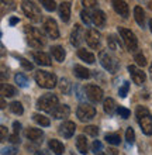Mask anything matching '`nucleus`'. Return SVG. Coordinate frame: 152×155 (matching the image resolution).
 <instances>
[{
	"instance_id": "nucleus-1",
	"label": "nucleus",
	"mask_w": 152,
	"mask_h": 155,
	"mask_svg": "<svg viewBox=\"0 0 152 155\" xmlns=\"http://www.w3.org/2000/svg\"><path fill=\"white\" fill-rule=\"evenodd\" d=\"M137 116V121L140 124L141 130L145 135H151L152 134V116L148 111V109L144 106H138L135 110Z\"/></svg>"
},
{
	"instance_id": "nucleus-2",
	"label": "nucleus",
	"mask_w": 152,
	"mask_h": 155,
	"mask_svg": "<svg viewBox=\"0 0 152 155\" xmlns=\"http://www.w3.org/2000/svg\"><path fill=\"white\" fill-rule=\"evenodd\" d=\"M24 31H25V34H27V42H28L33 48H42V47L45 45L44 34L38 28L31 27V25H25Z\"/></svg>"
},
{
	"instance_id": "nucleus-3",
	"label": "nucleus",
	"mask_w": 152,
	"mask_h": 155,
	"mask_svg": "<svg viewBox=\"0 0 152 155\" xmlns=\"http://www.w3.org/2000/svg\"><path fill=\"white\" fill-rule=\"evenodd\" d=\"M59 106V102H58V97L55 94H51V93H47V94H42L41 97L37 100V107L40 110L45 111V113H51L52 114L55 109Z\"/></svg>"
},
{
	"instance_id": "nucleus-4",
	"label": "nucleus",
	"mask_w": 152,
	"mask_h": 155,
	"mask_svg": "<svg viewBox=\"0 0 152 155\" xmlns=\"http://www.w3.org/2000/svg\"><path fill=\"white\" fill-rule=\"evenodd\" d=\"M34 79L37 82V85L44 87V89H52L58 83L57 76L51 72H47V71H37L34 75Z\"/></svg>"
},
{
	"instance_id": "nucleus-5",
	"label": "nucleus",
	"mask_w": 152,
	"mask_h": 155,
	"mask_svg": "<svg viewBox=\"0 0 152 155\" xmlns=\"http://www.w3.org/2000/svg\"><path fill=\"white\" fill-rule=\"evenodd\" d=\"M118 33L123 38V42L124 45L127 47V49L130 52H134L138 49V40H137L135 34L132 33L131 30L128 28H124V27H118Z\"/></svg>"
},
{
	"instance_id": "nucleus-6",
	"label": "nucleus",
	"mask_w": 152,
	"mask_h": 155,
	"mask_svg": "<svg viewBox=\"0 0 152 155\" xmlns=\"http://www.w3.org/2000/svg\"><path fill=\"white\" fill-rule=\"evenodd\" d=\"M99 58H100V64H102V66L106 71H108L110 74H115V72L118 71V68H120L118 61H117L111 54H108V51H102L100 55H99Z\"/></svg>"
},
{
	"instance_id": "nucleus-7",
	"label": "nucleus",
	"mask_w": 152,
	"mask_h": 155,
	"mask_svg": "<svg viewBox=\"0 0 152 155\" xmlns=\"http://www.w3.org/2000/svg\"><path fill=\"white\" fill-rule=\"evenodd\" d=\"M21 7H23L24 14L28 17L31 21H34V23L41 21L42 14H41L40 8H38V6L35 3H33V2H23V3H21Z\"/></svg>"
},
{
	"instance_id": "nucleus-8",
	"label": "nucleus",
	"mask_w": 152,
	"mask_h": 155,
	"mask_svg": "<svg viewBox=\"0 0 152 155\" xmlns=\"http://www.w3.org/2000/svg\"><path fill=\"white\" fill-rule=\"evenodd\" d=\"M76 116H78L79 120L83 123L90 121L92 118L96 116V109H95V106H92V104L82 103V104L78 107V110H76Z\"/></svg>"
},
{
	"instance_id": "nucleus-9",
	"label": "nucleus",
	"mask_w": 152,
	"mask_h": 155,
	"mask_svg": "<svg viewBox=\"0 0 152 155\" xmlns=\"http://www.w3.org/2000/svg\"><path fill=\"white\" fill-rule=\"evenodd\" d=\"M85 93L92 103H99L103 100V90L97 85H87L85 89Z\"/></svg>"
},
{
	"instance_id": "nucleus-10",
	"label": "nucleus",
	"mask_w": 152,
	"mask_h": 155,
	"mask_svg": "<svg viewBox=\"0 0 152 155\" xmlns=\"http://www.w3.org/2000/svg\"><path fill=\"white\" fill-rule=\"evenodd\" d=\"M86 40V34L83 31L82 25L80 24H75V28L72 30V34H70V42L73 47H80L83 41Z\"/></svg>"
},
{
	"instance_id": "nucleus-11",
	"label": "nucleus",
	"mask_w": 152,
	"mask_h": 155,
	"mask_svg": "<svg viewBox=\"0 0 152 155\" xmlns=\"http://www.w3.org/2000/svg\"><path fill=\"white\" fill-rule=\"evenodd\" d=\"M44 31L47 33V35L52 40H57L59 38V28H58V24L57 21L53 18H47L44 21Z\"/></svg>"
},
{
	"instance_id": "nucleus-12",
	"label": "nucleus",
	"mask_w": 152,
	"mask_h": 155,
	"mask_svg": "<svg viewBox=\"0 0 152 155\" xmlns=\"http://www.w3.org/2000/svg\"><path fill=\"white\" fill-rule=\"evenodd\" d=\"M128 72L131 75V79L135 85H142L147 81V76H145V72H142V69H140L138 66L135 65H130L128 66Z\"/></svg>"
},
{
	"instance_id": "nucleus-13",
	"label": "nucleus",
	"mask_w": 152,
	"mask_h": 155,
	"mask_svg": "<svg viewBox=\"0 0 152 155\" xmlns=\"http://www.w3.org/2000/svg\"><path fill=\"white\" fill-rule=\"evenodd\" d=\"M86 42L93 49H97L100 47V33L96 28H89L86 33Z\"/></svg>"
},
{
	"instance_id": "nucleus-14",
	"label": "nucleus",
	"mask_w": 152,
	"mask_h": 155,
	"mask_svg": "<svg viewBox=\"0 0 152 155\" xmlns=\"http://www.w3.org/2000/svg\"><path fill=\"white\" fill-rule=\"evenodd\" d=\"M59 134L63 137V138H70V137H73L75 131H76V126H75L73 121H63L59 126Z\"/></svg>"
},
{
	"instance_id": "nucleus-15",
	"label": "nucleus",
	"mask_w": 152,
	"mask_h": 155,
	"mask_svg": "<svg viewBox=\"0 0 152 155\" xmlns=\"http://www.w3.org/2000/svg\"><path fill=\"white\" fill-rule=\"evenodd\" d=\"M25 135H27V138L30 141H33L35 144H40L44 141V131L40 130V128H33V127H30L25 130Z\"/></svg>"
},
{
	"instance_id": "nucleus-16",
	"label": "nucleus",
	"mask_w": 152,
	"mask_h": 155,
	"mask_svg": "<svg viewBox=\"0 0 152 155\" xmlns=\"http://www.w3.org/2000/svg\"><path fill=\"white\" fill-rule=\"evenodd\" d=\"M33 57H34V61L37 62L38 65H42V66H51L52 65L51 57L48 55V54L42 52V51H37V52H34Z\"/></svg>"
},
{
	"instance_id": "nucleus-17",
	"label": "nucleus",
	"mask_w": 152,
	"mask_h": 155,
	"mask_svg": "<svg viewBox=\"0 0 152 155\" xmlns=\"http://www.w3.org/2000/svg\"><path fill=\"white\" fill-rule=\"evenodd\" d=\"M70 7H72V3L70 2H62L61 4H59V7H58V10H59V16H61V20L63 21V23H68L70 18Z\"/></svg>"
},
{
	"instance_id": "nucleus-18",
	"label": "nucleus",
	"mask_w": 152,
	"mask_h": 155,
	"mask_svg": "<svg viewBox=\"0 0 152 155\" xmlns=\"http://www.w3.org/2000/svg\"><path fill=\"white\" fill-rule=\"evenodd\" d=\"M113 7H114L115 13H117V14H120L123 18H127V17H128L130 10H128V4L125 3V2H118V0H114V2H113Z\"/></svg>"
},
{
	"instance_id": "nucleus-19",
	"label": "nucleus",
	"mask_w": 152,
	"mask_h": 155,
	"mask_svg": "<svg viewBox=\"0 0 152 155\" xmlns=\"http://www.w3.org/2000/svg\"><path fill=\"white\" fill-rule=\"evenodd\" d=\"M70 114V107L68 104H59V106L55 109V111L52 113L53 118L57 120H61V118H66Z\"/></svg>"
},
{
	"instance_id": "nucleus-20",
	"label": "nucleus",
	"mask_w": 152,
	"mask_h": 155,
	"mask_svg": "<svg viewBox=\"0 0 152 155\" xmlns=\"http://www.w3.org/2000/svg\"><path fill=\"white\" fill-rule=\"evenodd\" d=\"M92 21L95 23L96 27H104L106 25V14L102 10H95L92 14Z\"/></svg>"
},
{
	"instance_id": "nucleus-21",
	"label": "nucleus",
	"mask_w": 152,
	"mask_h": 155,
	"mask_svg": "<svg viewBox=\"0 0 152 155\" xmlns=\"http://www.w3.org/2000/svg\"><path fill=\"white\" fill-rule=\"evenodd\" d=\"M76 148L82 155H86L89 152V144L85 135H78L76 137Z\"/></svg>"
},
{
	"instance_id": "nucleus-22",
	"label": "nucleus",
	"mask_w": 152,
	"mask_h": 155,
	"mask_svg": "<svg viewBox=\"0 0 152 155\" xmlns=\"http://www.w3.org/2000/svg\"><path fill=\"white\" fill-rule=\"evenodd\" d=\"M48 147L55 155H62L65 152V147H63V144L59 140H50L48 141Z\"/></svg>"
},
{
	"instance_id": "nucleus-23",
	"label": "nucleus",
	"mask_w": 152,
	"mask_h": 155,
	"mask_svg": "<svg viewBox=\"0 0 152 155\" xmlns=\"http://www.w3.org/2000/svg\"><path fill=\"white\" fill-rule=\"evenodd\" d=\"M51 54H52V57L55 58V61L58 62H63V59H65V49H63V47H61V45H53L52 48H51Z\"/></svg>"
},
{
	"instance_id": "nucleus-24",
	"label": "nucleus",
	"mask_w": 152,
	"mask_h": 155,
	"mask_svg": "<svg viewBox=\"0 0 152 155\" xmlns=\"http://www.w3.org/2000/svg\"><path fill=\"white\" fill-rule=\"evenodd\" d=\"M134 17H135L137 24L144 28L145 27V12L142 10L141 6H135V7H134Z\"/></svg>"
},
{
	"instance_id": "nucleus-25",
	"label": "nucleus",
	"mask_w": 152,
	"mask_h": 155,
	"mask_svg": "<svg viewBox=\"0 0 152 155\" xmlns=\"http://www.w3.org/2000/svg\"><path fill=\"white\" fill-rule=\"evenodd\" d=\"M78 57L82 59V61L87 62V64H93V62L96 61V58L95 55L92 52H89V51H86V49H83V48H79L78 49Z\"/></svg>"
},
{
	"instance_id": "nucleus-26",
	"label": "nucleus",
	"mask_w": 152,
	"mask_h": 155,
	"mask_svg": "<svg viewBox=\"0 0 152 155\" xmlns=\"http://www.w3.org/2000/svg\"><path fill=\"white\" fill-rule=\"evenodd\" d=\"M103 109H104V111H106L108 116H113L115 111V102L111 97L104 99V102H103Z\"/></svg>"
},
{
	"instance_id": "nucleus-27",
	"label": "nucleus",
	"mask_w": 152,
	"mask_h": 155,
	"mask_svg": "<svg viewBox=\"0 0 152 155\" xmlns=\"http://www.w3.org/2000/svg\"><path fill=\"white\" fill-rule=\"evenodd\" d=\"M73 74L76 75L79 79H87V78L90 76V71L86 69V68H85V66H82V65H75Z\"/></svg>"
},
{
	"instance_id": "nucleus-28",
	"label": "nucleus",
	"mask_w": 152,
	"mask_h": 155,
	"mask_svg": "<svg viewBox=\"0 0 152 155\" xmlns=\"http://www.w3.org/2000/svg\"><path fill=\"white\" fill-rule=\"evenodd\" d=\"M2 94H3V97H13L17 94V89L14 86L4 83V85H2Z\"/></svg>"
},
{
	"instance_id": "nucleus-29",
	"label": "nucleus",
	"mask_w": 152,
	"mask_h": 155,
	"mask_svg": "<svg viewBox=\"0 0 152 155\" xmlns=\"http://www.w3.org/2000/svg\"><path fill=\"white\" fill-rule=\"evenodd\" d=\"M70 89H72V83L69 82V79L62 78L61 81H59V90H61L63 94H69Z\"/></svg>"
},
{
	"instance_id": "nucleus-30",
	"label": "nucleus",
	"mask_w": 152,
	"mask_h": 155,
	"mask_svg": "<svg viewBox=\"0 0 152 155\" xmlns=\"http://www.w3.org/2000/svg\"><path fill=\"white\" fill-rule=\"evenodd\" d=\"M33 118H34V121L37 123V124H40L41 127H48L51 124L50 118L45 117L44 114H40V113H35V114L33 116Z\"/></svg>"
},
{
	"instance_id": "nucleus-31",
	"label": "nucleus",
	"mask_w": 152,
	"mask_h": 155,
	"mask_svg": "<svg viewBox=\"0 0 152 155\" xmlns=\"http://www.w3.org/2000/svg\"><path fill=\"white\" fill-rule=\"evenodd\" d=\"M10 110H11V113H14V114H17V116H21L23 113H24L23 104H21L20 102H11L10 103Z\"/></svg>"
},
{
	"instance_id": "nucleus-32",
	"label": "nucleus",
	"mask_w": 152,
	"mask_h": 155,
	"mask_svg": "<svg viewBox=\"0 0 152 155\" xmlns=\"http://www.w3.org/2000/svg\"><path fill=\"white\" fill-rule=\"evenodd\" d=\"M14 81H16V83L20 86V87H27V86H28V79L23 74H17L16 76H14Z\"/></svg>"
},
{
	"instance_id": "nucleus-33",
	"label": "nucleus",
	"mask_w": 152,
	"mask_h": 155,
	"mask_svg": "<svg viewBox=\"0 0 152 155\" xmlns=\"http://www.w3.org/2000/svg\"><path fill=\"white\" fill-rule=\"evenodd\" d=\"M104 140H106L108 144H111V145H118V144L121 143V138H120L118 134H107L106 137H104Z\"/></svg>"
},
{
	"instance_id": "nucleus-34",
	"label": "nucleus",
	"mask_w": 152,
	"mask_h": 155,
	"mask_svg": "<svg viewBox=\"0 0 152 155\" xmlns=\"http://www.w3.org/2000/svg\"><path fill=\"white\" fill-rule=\"evenodd\" d=\"M41 4H42V7L45 8V10H48V12H53L57 8V3L53 0H41Z\"/></svg>"
},
{
	"instance_id": "nucleus-35",
	"label": "nucleus",
	"mask_w": 152,
	"mask_h": 155,
	"mask_svg": "<svg viewBox=\"0 0 152 155\" xmlns=\"http://www.w3.org/2000/svg\"><path fill=\"white\" fill-rule=\"evenodd\" d=\"M125 140L128 144H134V141H135V133L132 130V127H128L125 131Z\"/></svg>"
},
{
	"instance_id": "nucleus-36",
	"label": "nucleus",
	"mask_w": 152,
	"mask_h": 155,
	"mask_svg": "<svg viewBox=\"0 0 152 155\" xmlns=\"http://www.w3.org/2000/svg\"><path fill=\"white\" fill-rule=\"evenodd\" d=\"M134 59H135V62H137V65L138 66H142V68H144V66L147 65V61H145V57L142 55V52H137L135 57H134Z\"/></svg>"
},
{
	"instance_id": "nucleus-37",
	"label": "nucleus",
	"mask_w": 152,
	"mask_h": 155,
	"mask_svg": "<svg viewBox=\"0 0 152 155\" xmlns=\"http://www.w3.org/2000/svg\"><path fill=\"white\" fill-rule=\"evenodd\" d=\"M85 133L89 135H92V137H97V134H99V128H97V126H87L86 128H85Z\"/></svg>"
},
{
	"instance_id": "nucleus-38",
	"label": "nucleus",
	"mask_w": 152,
	"mask_h": 155,
	"mask_svg": "<svg viewBox=\"0 0 152 155\" xmlns=\"http://www.w3.org/2000/svg\"><path fill=\"white\" fill-rule=\"evenodd\" d=\"M128 90H130V83L128 82H124L123 83V86L120 87V90H118V94H120V97H125L127 96V93H128Z\"/></svg>"
},
{
	"instance_id": "nucleus-39",
	"label": "nucleus",
	"mask_w": 152,
	"mask_h": 155,
	"mask_svg": "<svg viewBox=\"0 0 152 155\" xmlns=\"http://www.w3.org/2000/svg\"><path fill=\"white\" fill-rule=\"evenodd\" d=\"M107 44H108V48H110L111 51H115V49L118 48V45H117V42H115L114 35H108V38H107Z\"/></svg>"
},
{
	"instance_id": "nucleus-40",
	"label": "nucleus",
	"mask_w": 152,
	"mask_h": 155,
	"mask_svg": "<svg viewBox=\"0 0 152 155\" xmlns=\"http://www.w3.org/2000/svg\"><path fill=\"white\" fill-rule=\"evenodd\" d=\"M18 61H20L21 66H23L24 69H27V71H33L34 69V65L30 61H27L25 58H18Z\"/></svg>"
},
{
	"instance_id": "nucleus-41",
	"label": "nucleus",
	"mask_w": 152,
	"mask_h": 155,
	"mask_svg": "<svg viewBox=\"0 0 152 155\" xmlns=\"http://www.w3.org/2000/svg\"><path fill=\"white\" fill-rule=\"evenodd\" d=\"M80 18H82V21L85 23L86 25H90V23H92V17H90V14L86 12V10H83L82 13H80Z\"/></svg>"
},
{
	"instance_id": "nucleus-42",
	"label": "nucleus",
	"mask_w": 152,
	"mask_h": 155,
	"mask_svg": "<svg viewBox=\"0 0 152 155\" xmlns=\"http://www.w3.org/2000/svg\"><path fill=\"white\" fill-rule=\"evenodd\" d=\"M102 150H103V144L100 143L99 140H96L95 143L92 144V151L97 155V154H100V151H102Z\"/></svg>"
},
{
	"instance_id": "nucleus-43",
	"label": "nucleus",
	"mask_w": 152,
	"mask_h": 155,
	"mask_svg": "<svg viewBox=\"0 0 152 155\" xmlns=\"http://www.w3.org/2000/svg\"><path fill=\"white\" fill-rule=\"evenodd\" d=\"M117 113H118V116L121 118H128L130 114H131V111L128 110V109H125V107H118V109H117Z\"/></svg>"
},
{
	"instance_id": "nucleus-44",
	"label": "nucleus",
	"mask_w": 152,
	"mask_h": 155,
	"mask_svg": "<svg viewBox=\"0 0 152 155\" xmlns=\"http://www.w3.org/2000/svg\"><path fill=\"white\" fill-rule=\"evenodd\" d=\"M2 155H17V148L16 147L3 148V152H2Z\"/></svg>"
},
{
	"instance_id": "nucleus-45",
	"label": "nucleus",
	"mask_w": 152,
	"mask_h": 155,
	"mask_svg": "<svg viewBox=\"0 0 152 155\" xmlns=\"http://www.w3.org/2000/svg\"><path fill=\"white\" fill-rule=\"evenodd\" d=\"M8 141L14 145V144H20V135L16 134V133H13L11 135H8Z\"/></svg>"
},
{
	"instance_id": "nucleus-46",
	"label": "nucleus",
	"mask_w": 152,
	"mask_h": 155,
	"mask_svg": "<svg viewBox=\"0 0 152 155\" xmlns=\"http://www.w3.org/2000/svg\"><path fill=\"white\" fill-rule=\"evenodd\" d=\"M82 4H83V6H85L86 8H90V7H96V6H97L99 3H97L96 0H83Z\"/></svg>"
},
{
	"instance_id": "nucleus-47",
	"label": "nucleus",
	"mask_w": 152,
	"mask_h": 155,
	"mask_svg": "<svg viewBox=\"0 0 152 155\" xmlns=\"http://www.w3.org/2000/svg\"><path fill=\"white\" fill-rule=\"evenodd\" d=\"M0 140L2 141L7 140V127H4V126L0 127Z\"/></svg>"
},
{
	"instance_id": "nucleus-48",
	"label": "nucleus",
	"mask_w": 152,
	"mask_h": 155,
	"mask_svg": "<svg viewBox=\"0 0 152 155\" xmlns=\"http://www.w3.org/2000/svg\"><path fill=\"white\" fill-rule=\"evenodd\" d=\"M13 128H14V133H16V134H18V133H20V130H21V124L18 121H14V123H13Z\"/></svg>"
},
{
	"instance_id": "nucleus-49",
	"label": "nucleus",
	"mask_w": 152,
	"mask_h": 155,
	"mask_svg": "<svg viewBox=\"0 0 152 155\" xmlns=\"http://www.w3.org/2000/svg\"><path fill=\"white\" fill-rule=\"evenodd\" d=\"M34 155H51V154L48 151H45V150H38V151L35 152Z\"/></svg>"
},
{
	"instance_id": "nucleus-50",
	"label": "nucleus",
	"mask_w": 152,
	"mask_h": 155,
	"mask_svg": "<svg viewBox=\"0 0 152 155\" xmlns=\"http://www.w3.org/2000/svg\"><path fill=\"white\" fill-rule=\"evenodd\" d=\"M17 23H18V18H17V17H11V18H10V25H16Z\"/></svg>"
},
{
	"instance_id": "nucleus-51",
	"label": "nucleus",
	"mask_w": 152,
	"mask_h": 155,
	"mask_svg": "<svg viewBox=\"0 0 152 155\" xmlns=\"http://www.w3.org/2000/svg\"><path fill=\"white\" fill-rule=\"evenodd\" d=\"M4 107H6V103H4V100L2 99V109H4Z\"/></svg>"
},
{
	"instance_id": "nucleus-52",
	"label": "nucleus",
	"mask_w": 152,
	"mask_h": 155,
	"mask_svg": "<svg viewBox=\"0 0 152 155\" xmlns=\"http://www.w3.org/2000/svg\"><path fill=\"white\" fill-rule=\"evenodd\" d=\"M149 28H151V31H152V18L149 20Z\"/></svg>"
},
{
	"instance_id": "nucleus-53",
	"label": "nucleus",
	"mask_w": 152,
	"mask_h": 155,
	"mask_svg": "<svg viewBox=\"0 0 152 155\" xmlns=\"http://www.w3.org/2000/svg\"><path fill=\"white\" fill-rule=\"evenodd\" d=\"M149 72H151V75H152V65H151V68H149Z\"/></svg>"
},
{
	"instance_id": "nucleus-54",
	"label": "nucleus",
	"mask_w": 152,
	"mask_h": 155,
	"mask_svg": "<svg viewBox=\"0 0 152 155\" xmlns=\"http://www.w3.org/2000/svg\"><path fill=\"white\" fill-rule=\"evenodd\" d=\"M97 155H106V154H103V152H100V154H97Z\"/></svg>"
}]
</instances>
